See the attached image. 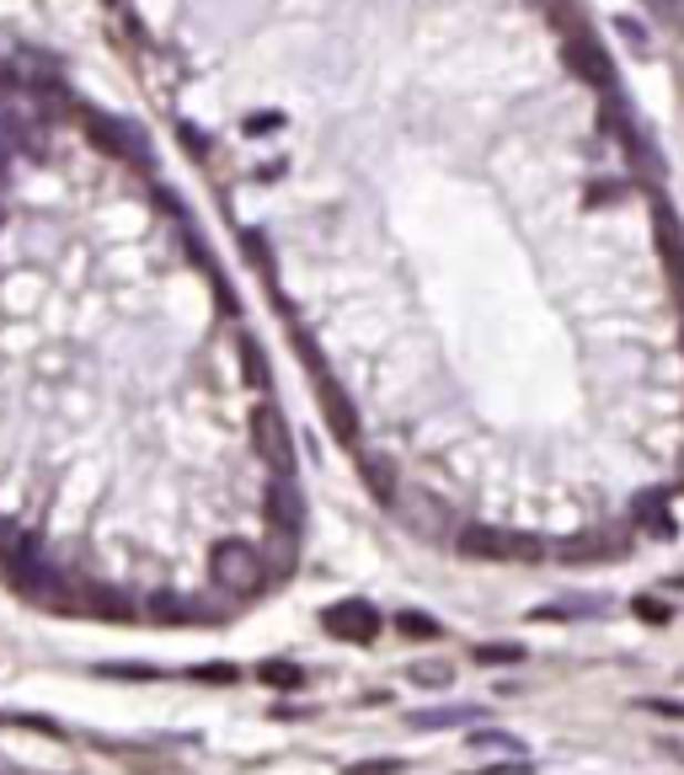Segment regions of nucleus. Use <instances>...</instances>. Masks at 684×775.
<instances>
[{"label": "nucleus", "mask_w": 684, "mask_h": 775, "mask_svg": "<svg viewBox=\"0 0 684 775\" xmlns=\"http://www.w3.org/2000/svg\"><path fill=\"white\" fill-rule=\"evenodd\" d=\"M460 551L477 562H535L540 540L519 536V530H498V524H466L460 530Z\"/></svg>", "instance_id": "obj_1"}, {"label": "nucleus", "mask_w": 684, "mask_h": 775, "mask_svg": "<svg viewBox=\"0 0 684 775\" xmlns=\"http://www.w3.org/2000/svg\"><path fill=\"white\" fill-rule=\"evenodd\" d=\"M208 572L225 594H257L263 589V551L252 540H225V545H214Z\"/></svg>", "instance_id": "obj_2"}, {"label": "nucleus", "mask_w": 684, "mask_h": 775, "mask_svg": "<svg viewBox=\"0 0 684 775\" xmlns=\"http://www.w3.org/2000/svg\"><path fill=\"white\" fill-rule=\"evenodd\" d=\"M252 445H257V460L273 466V477H289L295 471V434L278 407H257L252 412Z\"/></svg>", "instance_id": "obj_3"}, {"label": "nucleus", "mask_w": 684, "mask_h": 775, "mask_svg": "<svg viewBox=\"0 0 684 775\" xmlns=\"http://www.w3.org/2000/svg\"><path fill=\"white\" fill-rule=\"evenodd\" d=\"M321 626L343 642H375L380 636V610L369 599H343V604H327L321 610Z\"/></svg>", "instance_id": "obj_4"}, {"label": "nucleus", "mask_w": 684, "mask_h": 775, "mask_svg": "<svg viewBox=\"0 0 684 775\" xmlns=\"http://www.w3.org/2000/svg\"><path fill=\"white\" fill-rule=\"evenodd\" d=\"M653 231H657V252H663V268H668V284L684 305V225L680 214L668 210L663 198H653Z\"/></svg>", "instance_id": "obj_5"}, {"label": "nucleus", "mask_w": 684, "mask_h": 775, "mask_svg": "<svg viewBox=\"0 0 684 775\" xmlns=\"http://www.w3.org/2000/svg\"><path fill=\"white\" fill-rule=\"evenodd\" d=\"M566 70L578 75V81H589V86H599V91H610L615 86V64H610V54L599 49L594 38H566Z\"/></svg>", "instance_id": "obj_6"}, {"label": "nucleus", "mask_w": 684, "mask_h": 775, "mask_svg": "<svg viewBox=\"0 0 684 775\" xmlns=\"http://www.w3.org/2000/svg\"><path fill=\"white\" fill-rule=\"evenodd\" d=\"M316 396H321V412H327V428L343 439V445H354L358 439V418H354V401L343 396V390L331 386V375H321L316 380Z\"/></svg>", "instance_id": "obj_7"}, {"label": "nucleus", "mask_w": 684, "mask_h": 775, "mask_svg": "<svg viewBox=\"0 0 684 775\" xmlns=\"http://www.w3.org/2000/svg\"><path fill=\"white\" fill-rule=\"evenodd\" d=\"M562 557H566V562H621V557H625V536H621V530H594V536L566 540Z\"/></svg>", "instance_id": "obj_8"}, {"label": "nucleus", "mask_w": 684, "mask_h": 775, "mask_svg": "<svg viewBox=\"0 0 684 775\" xmlns=\"http://www.w3.org/2000/svg\"><path fill=\"white\" fill-rule=\"evenodd\" d=\"M268 519L284 524V530H299V524H305V498H299V487L289 477H278L268 487Z\"/></svg>", "instance_id": "obj_9"}, {"label": "nucleus", "mask_w": 684, "mask_h": 775, "mask_svg": "<svg viewBox=\"0 0 684 775\" xmlns=\"http://www.w3.org/2000/svg\"><path fill=\"white\" fill-rule=\"evenodd\" d=\"M81 123H86V134L91 140H96V145L108 150V155H129V150H134V134H129V129H123V123H113V119H102V113H81Z\"/></svg>", "instance_id": "obj_10"}, {"label": "nucleus", "mask_w": 684, "mask_h": 775, "mask_svg": "<svg viewBox=\"0 0 684 775\" xmlns=\"http://www.w3.org/2000/svg\"><path fill=\"white\" fill-rule=\"evenodd\" d=\"M631 519L642 524V530H653V536H674V524H668V503H663V492H642L636 508H631Z\"/></svg>", "instance_id": "obj_11"}, {"label": "nucleus", "mask_w": 684, "mask_h": 775, "mask_svg": "<svg viewBox=\"0 0 684 775\" xmlns=\"http://www.w3.org/2000/svg\"><path fill=\"white\" fill-rule=\"evenodd\" d=\"M257 680L268 690H305V669L284 663V657H268V663H257Z\"/></svg>", "instance_id": "obj_12"}, {"label": "nucleus", "mask_w": 684, "mask_h": 775, "mask_svg": "<svg viewBox=\"0 0 684 775\" xmlns=\"http://www.w3.org/2000/svg\"><path fill=\"white\" fill-rule=\"evenodd\" d=\"M396 631H401L407 642H433V636H439V621L422 615V610H401V615H396Z\"/></svg>", "instance_id": "obj_13"}, {"label": "nucleus", "mask_w": 684, "mask_h": 775, "mask_svg": "<svg viewBox=\"0 0 684 775\" xmlns=\"http://www.w3.org/2000/svg\"><path fill=\"white\" fill-rule=\"evenodd\" d=\"M241 375L246 386H268V358L257 348V337H241Z\"/></svg>", "instance_id": "obj_14"}, {"label": "nucleus", "mask_w": 684, "mask_h": 775, "mask_svg": "<svg viewBox=\"0 0 684 775\" xmlns=\"http://www.w3.org/2000/svg\"><path fill=\"white\" fill-rule=\"evenodd\" d=\"M471 748H498V754H508V759H524V744H519V738H508V733H492V727L471 733Z\"/></svg>", "instance_id": "obj_15"}, {"label": "nucleus", "mask_w": 684, "mask_h": 775, "mask_svg": "<svg viewBox=\"0 0 684 775\" xmlns=\"http://www.w3.org/2000/svg\"><path fill=\"white\" fill-rule=\"evenodd\" d=\"M412 685H422V690H445L455 674H449V663H412V674H407Z\"/></svg>", "instance_id": "obj_16"}, {"label": "nucleus", "mask_w": 684, "mask_h": 775, "mask_svg": "<svg viewBox=\"0 0 684 775\" xmlns=\"http://www.w3.org/2000/svg\"><path fill=\"white\" fill-rule=\"evenodd\" d=\"M477 706H455V712H417L412 727H449V722H477Z\"/></svg>", "instance_id": "obj_17"}, {"label": "nucleus", "mask_w": 684, "mask_h": 775, "mask_svg": "<svg viewBox=\"0 0 684 775\" xmlns=\"http://www.w3.org/2000/svg\"><path fill=\"white\" fill-rule=\"evenodd\" d=\"M477 663H524V647L519 642H481Z\"/></svg>", "instance_id": "obj_18"}, {"label": "nucleus", "mask_w": 684, "mask_h": 775, "mask_svg": "<svg viewBox=\"0 0 684 775\" xmlns=\"http://www.w3.org/2000/svg\"><path fill=\"white\" fill-rule=\"evenodd\" d=\"M96 674L102 680H161L150 663H96Z\"/></svg>", "instance_id": "obj_19"}, {"label": "nucleus", "mask_w": 684, "mask_h": 775, "mask_svg": "<svg viewBox=\"0 0 684 775\" xmlns=\"http://www.w3.org/2000/svg\"><path fill=\"white\" fill-rule=\"evenodd\" d=\"M364 477H369V492H375L380 503H386L390 492H396V477L386 471V460H369V466H364Z\"/></svg>", "instance_id": "obj_20"}, {"label": "nucleus", "mask_w": 684, "mask_h": 775, "mask_svg": "<svg viewBox=\"0 0 684 775\" xmlns=\"http://www.w3.org/2000/svg\"><path fill=\"white\" fill-rule=\"evenodd\" d=\"M193 680H204V685H236V663H198Z\"/></svg>", "instance_id": "obj_21"}, {"label": "nucleus", "mask_w": 684, "mask_h": 775, "mask_svg": "<svg viewBox=\"0 0 684 775\" xmlns=\"http://www.w3.org/2000/svg\"><path fill=\"white\" fill-rule=\"evenodd\" d=\"M647 716H668V722H684V701H668V695H647V701H636Z\"/></svg>", "instance_id": "obj_22"}, {"label": "nucleus", "mask_w": 684, "mask_h": 775, "mask_svg": "<svg viewBox=\"0 0 684 775\" xmlns=\"http://www.w3.org/2000/svg\"><path fill=\"white\" fill-rule=\"evenodd\" d=\"M636 615H642V621H647V626H668V621H674V610H668V604H657V599H636Z\"/></svg>", "instance_id": "obj_23"}, {"label": "nucleus", "mask_w": 684, "mask_h": 775, "mask_svg": "<svg viewBox=\"0 0 684 775\" xmlns=\"http://www.w3.org/2000/svg\"><path fill=\"white\" fill-rule=\"evenodd\" d=\"M396 771H401V759H364L348 775H396Z\"/></svg>", "instance_id": "obj_24"}, {"label": "nucleus", "mask_w": 684, "mask_h": 775, "mask_svg": "<svg viewBox=\"0 0 684 775\" xmlns=\"http://www.w3.org/2000/svg\"><path fill=\"white\" fill-rule=\"evenodd\" d=\"M647 6H653L657 17H680L684 22V0H647Z\"/></svg>", "instance_id": "obj_25"}, {"label": "nucleus", "mask_w": 684, "mask_h": 775, "mask_svg": "<svg viewBox=\"0 0 684 775\" xmlns=\"http://www.w3.org/2000/svg\"><path fill=\"white\" fill-rule=\"evenodd\" d=\"M108 6H119V0H108Z\"/></svg>", "instance_id": "obj_26"}]
</instances>
